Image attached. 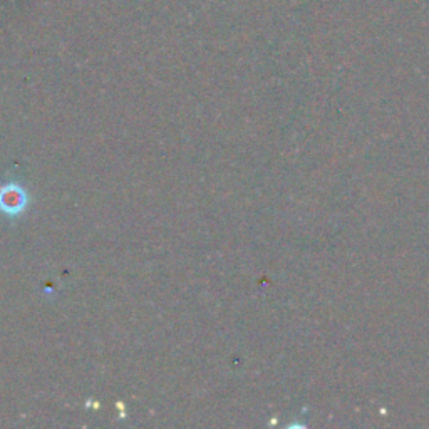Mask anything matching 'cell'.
<instances>
[{"mask_svg":"<svg viewBox=\"0 0 429 429\" xmlns=\"http://www.w3.org/2000/svg\"><path fill=\"white\" fill-rule=\"evenodd\" d=\"M3 200H9V205H6V210H9V212H10L12 208L19 210L20 206H22L24 198H22V193H20V192H7Z\"/></svg>","mask_w":429,"mask_h":429,"instance_id":"6da1fadb","label":"cell"}]
</instances>
